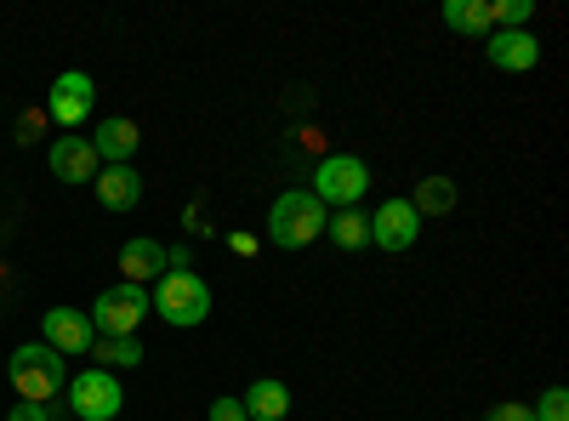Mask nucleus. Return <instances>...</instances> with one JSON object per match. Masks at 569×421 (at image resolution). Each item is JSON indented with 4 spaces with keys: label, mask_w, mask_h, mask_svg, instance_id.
I'll use <instances>...</instances> for the list:
<instances>
[{
    "label": "nucleus",
    "mask_w": 569,
    "mask_h": 421,
    "mask_svg": "<svg viewBox=\"0 0 569 421\" xmlns=\"http://www.w3.org/2000/svg\"><path fill=\"white\" fill-rule=\"evenodd\" d=\"M149 291H142V285H126V279H120V285H109L98 302H91V331H98V337H137V324L142 319H149Z\"/></svg>",
    "instance_id": "39448f33"
},
{
    "label": "nucleus",
    "mask_w": 569,
    "mask_h": 421,
    "mask_svg": "<svg viewBox=\"0 0 569 421\" xmlns=\"http://www.w3.org/2000/svg\"><path fill=\"white\" fill-rule=\"evenodd\" d=\"M325 222H330V211H325L308 189H284V194L268 206V240H273L279 251H302V245H313L319 233H325Z\"/></svg>",
    "instance_id": "f03ea898"
},
{
    "label": "nucleus",
    "mask_w": 569,
    "mask_h": 421,
    "mask_svg": "<svg viewBox=\"0 0 569 421\" xmlns=\"http://www.w3.org/2000/svg\"><path fill=\"white\" fill-rule=\"evenodd\" d=\"M7 421H52V410H46V404H23V399H18V410H7Z\"/></svg>",
    "instance_id": "a878e982"
},
{
    "label": "nucleus",
    "mask_w": 569,
    "mask_h": 421,
    "mask_svg": "<svg viewBox=\"0 0 569 421\" xmlns=\"http://www.w3.org/2000/svg\"><path fill=\"white\" fill-rule=\"evenodd\" d=\"M91 359H98L103 370H114V364H142V342L137 337H98V342H91Z\"/></svg>",
    "instance_id": "6ab92c4d"
},
{
    "label": "nucleus",
    "mask_w": 569,
    "mask_h": 421,
    "mask_svg": "<svg viewBox=\"0 0 569 421\" xmlns=\"http://www.w3.org/2000/svg\"><path fill=\"white\" fill-rule=\"evenodd\" d=\"M485 421H536V415H530V404H518V399H507V404H496V410H490Z\"/></svg>",
    "instance_id": "b1692460"
},
{
    "label": "nucleus",
    "mask_w": 569,
    "mask_h": 421,
    "mask_svg": "<svg viewBox=\"0 0 569 421\" xmlns=\"http://www.w3.org/2000/svg\"><path fill=\"white\" fill-rule=\"evenodd\" d=\"M228 251L233 257H257V233H228Z\"/></svg>",
    "instance_id": "bb28decb"
},
{
    "label": "nucleus",
    "mask_w": 569,
    "mask_h": 421,
    "mask_svg": "<svg viewBox=\"0 0 569 421\" xmlns=\"http://www.w3.org/2000/svg\"><path fill=\"white\" fill-rule=\"evenodd\" d=\"M530 415H536V421H569V393H563V388H547V393L530 404Z\"/></svg>",
    "instance_id": "412c9836"
},
{
    "label": "nucleus",
    "mask_w": 569,
    "mask_h": 421,
    "mask_svg": "<svg viewBox=\"0 0 569 421\" xmlns=\"http://www.w3.org/2000/svg\"><path fill=\"white\" fill-rule=\"evenodd\" d=\"M69 410L80 421H114L126 410V388L114 370H80V377H69Z\"/></svg>",
    "instance_id": "423d86ee"
},
{
    "label": "nucleus",
    "mask_w": 569,
    "mask_h": 421,
    "mask_svg": "<svg viewBox=\"0 0 569 421\" xmlns=\"http://www.w3.org/2000/svg\"><path fill=\"white\" fill-rule=\"evenodd\" d=\"M485 52H490V63H496V69L525 74V69H536V63H541V40H536L530 29H496V34L485 40Z\"/></svg>",
    "instance_id": "9b49d317"
},
{
    "label": "nucleus",
    "mask_w": 569,
    "mask_h": 421,
    "mask_svg": "<svg viewBox=\"0 0 569 421\" xmlns=\"http://www.w3.org/2000/svg\"><path fill=\"white\" fill-rule=\"evenodd\" d=\"M246 415L251 421H284V415H291V388H284V382H273V377H257L251 388H246Z\"/></svg>",
    "instance_id": "2eb2a0df"
},
{
    "label": "nucleus",
    "mask_w": 569,
    "mask_h": 421,
    "mask_svg": "<svg viewBox=\"0 0 569 421\" xmlns=\"http://www.w3.org/2000/svg\"><path fill=\"white\" fill-rule=\"evenodd\" d=\"M206 421H251V415H246V404H240V399H211Z\"/></svg>",
    "instance_id": "5701e85b"
},
{
    "label": "nucleus",
    "mask_w": 569,
    "mask_h": 421,
    "mask_svg": "<svg viewBox=\"0 0 569 421\" xmlns=\"http://www.w3.org/2000/svg\"><path fill=\"white\" fill-rule=\"evenodd\" d=\"M325 211L337 206V211H348V206H359L365 194H370V166L359 160V154H325L319 160V171H313V189H308Z\"/></svg>",
    "instance_id": "20e7f679"
},
{
    "label": "nucleus",
    "mask_w": 569,
    "mask_h": 421,
    "mask_svg": "<svg viewBox=\"0 0 569 421\" xmlns=\"http://www.w3.org/2000/svg\"><path fill=\"white\" fill-rule=\"evenodd\" d=\"M536 0H496V29H530Z\"/></svg>",
    "instance_id": "aec40b11"
},
{
    "label": "nucleus",
    "mask_w": 569,
    "mask_h": 421,
    "mask_svg": "<svg viewBox=\"0 0 569 421\" xmlns=\"http://www.w3.org/2000/svg\"><path fill=\"white\" fill-rule=\"evenodd\" d=\"M7 377H12L23 404H52L69 388V364H63V353H52L46 342H23L7 359Z\"/></svg>",
    "instance_id": "f257e3e1"
},
{
    "label": "nucleus",
    "mask_w": 569,
    "mask_h": 421,
    "mask_svg": "<svg viewBox=\"0 0 569 421\" xmlns=\"http://www.w3.org/2000/svg\"><path fill=\"white\" fill-rule=\"evenodd\" d=\"M137 143H142V131H137L131 120H103L98 131H91V149H98L103 166H131Z\"/></svg>",
    "instance_id": "ddd939ff"
},
{
    "label": "nucleus",
    "mask_w": 569,
    "mask_h": 421,
    "mask_svg": "<svg viewBox=\"0 0 569 421\" xmlns=\"http://www.w3.org/2000/svg\"><path fill=\"white\" fill-rule=\"evenodd\" d=\"M40 131H46V109H23V114H18V143L29 149Z\"/></svg>",
    "instance_id": "4be33fe9"
},
{
    "label": "nucleus",
    "mask_w": 569,
    "mask_h": 421,
    "mask_svg": "<svg viewBox=\"0 0 569 421\" xmlns=\"http://www.w3.org/2000/svg\"><path fill=\"white\" fill-rule=\"evenodd\" d=\"M40 342L52 353H63V359H80V353H91L98 331H91V319L80 308H46L40 313Z\"/></svg>",
    "instance_id": "1a4fd4ad"
},
{
    "label": "nucleus",
    "mask_w": 569,
    "mask_h": 421,
    "mask_svg": "<svg viewBox=\"0 0 569 421\" xmlns=\"http://www.w3.org/2000/svg\"><path fill=\"white\" fill-rule=\"evenodd\" d=\"M98 109V86H91V74L80 69H63L52 80V91H46V120H58L63 131H80V120Z\"/></svg>",
    "instance_id": "0eeeda50"
},
{
    "label": "nucleus",
    "mask_w": 569,
    "mask_h": 421,
    "mask_svg": "<svg viewBox=\"0 0 569 421\" xmlns=\"http://www.w3.org/2000/svg\"><path fill=\"white\" fill-rule=\"evenodd\" d=\"M120 273L126 285H149V279L166 273V245L160 240H126L120 245Z\"/></svg>",
    "instance_id": "4468645a"
},
{
    "label": "nucleus",
    "mask_w": 569,
    "mask_h": 421,
    "mask_svg": "<svg viewBox=\"0 0 569 421\" xmlns=\"http://www.w3.org/2000/svg\"><path fill=\"white\" fill-rule=\"evenodd\" d=\"M154 313L166 319V324H177V331H194V324H206L211 319V285L200 273H160V285H154Z\"/></svg>",
    "instance_id": "7ed1b4c3"
},
{
    "label": "nucleus",
    "mask_w": 569,
    "mask_h": 421,
    "mask_svg": "<svg viewBox=\"0 0 569 421\" xmlns=\"http://www.w3.org/2000/svg\"><path fill=\"white\" fill-rule=\"evenodd\" d=\"M46 166H52V177H58V182H91V177L103 171L98 149H91V137H80V131L58 137L52 154H46Z\"/></svg>",
    "instance_id": "9d476101"
},
{
    "label": "nucleus",
    "mask_w": 569,
    "mask_h": 421,
    "mask_svg": "<svg viewBox=\"0 0 569 421\" xmlns=\"http://www.w3.org/2000/svg\"><path fill=\"white\" fill-rule=\"evenodd\" d=\"M91 189H98V200L109 211H131L142 200V177H137V166H103L98 177H91Z\"/></svg>",
    "instance_id": "f8f14e48"
},
{
    "label": "nucleus",
    "mask_w": 569,
    "mask_h": 421,
    "mask_svg": "<svg viewBox=\"0 0 569 421\" xmlns=\"http://www.w3.org/2000/svg\"><path fill=\"white\" fill-rule=\"evenodd\" d=\"M445 23H450L456 34L490 40V34H496V0H445Z\"/></svg>",
    "instance_id": "dca6fc26"
},
{
    "label": "nucleus",
    "mask_w": 569,
    "mask_h": 421,
    "mask_svg": "<svg viewBox=\"0 0 569 421\" xmlns=\"http://www.w3.org/2000/svg\"><path fill=\"white\" fill-rule=\"evenodd\" d=\"M421 240V217H416V206L410 200H382V206H376L370 211V245H382V251H410Z\"/></svg>",
    "instance_id": "6e6552de"
},
{
    "label": "nucleus",
    "mask_w": 569,
    "mask_h": 421,
    "mask_svg": "<svg viewBox=\"0 0 569 421\" xmlns=\"http://www.w3.org/2000/svg\"><path fill=\"white\" fill-rule=\"evenodd\" d=\"M166 273H194V257H188V245H171V251H166Z\"/></svg>",
    "instance_id": "393cba45"
},
{
    "label": "nucleus",
    "mask_w": 569,
    "mask_h": 421,
    "mask_svg": "<svg viewBox=\"0 0 569 421\" xmlns=\"http://www.w3.org/2000/svg\"><path fill=\"white\" fill-rule=\"evenodd\" d=\"M410 206H416L421 222H427V217H450V211H456V182H450V177H421L416 194H410Z\"/></svg>",
    "instance_id": "f3484780"
},
{
    "label": "nucleus",
    "mask_w": 569,
    "mask_h": 421,
    "mask_svg": "<svg viewBox=\"0 0 569 421\" xmlns=\"http://www.w3.org/2000/svg\"><path fill=\"white\" fill-rule=\"evenodd\" d=\"M325 233H330L342 251H365V245H370V217H365L359 206H348V211H337V217L325 222Z\"/></svg>",
    "instance_id": "a211bd4d"
}]
</instances>
